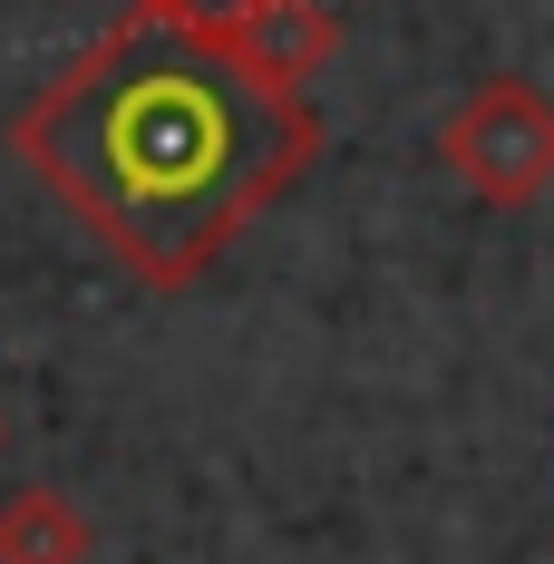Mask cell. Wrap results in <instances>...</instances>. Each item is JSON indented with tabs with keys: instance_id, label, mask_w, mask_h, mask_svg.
Segmentation results:
<instances>
[{
	"instance_id": "6da1fadb",
	"label": "cell",
	"mask_w": 554,
	"mask_h": 564,
	"mask_svg": "<svg viewBox=\"0 0 554 564\" xmlns=\"http://www.w3.org/2000/svg\"><path fill=\"white\" fill-rule=\"evenodd\" d=\"M10 137L40 185L68 195L88 234L156 292L195 282L322 147L302 88L175 20L108 30L58 88L20 108Z\"/></svg>"
},
{
	"instance_id": "7a4b0ae2",
	"label": "cell",
	"mask_w": 554,
	"mask_h": 564,
	"mask_svg": "<svg viewBox=\"0 0 554 564\" xmlns=\"http://www.w3.org/2000/svg\"><path fill=\"white\" fill-rule=\"evenodd\" d=\"M438 156L447 175L467 185V195H487V205H535L554 185V98L545 88H525V78H487V88H467L438 127Z\"/></svg>"
},
{
	"instance_id": "3957f363",
	"label": "cell",
	"mask_w": 554,
	"mask_h": 564,
	"mask_svg": "<svg viewBox=\"0 0 554 564\" xmlns=\"http://www.w3.org/2000/svg\"><path fill=\"white\" fill-rule=\"evenodd\" d=\"M332 50H340V20L322 10V0H263V10L233 30V58H253V68L282 78V88H302Z\"/></svg>"
},
{
	"instance_id": "277c9868",
	"label": "cell",
	"mask_w": 554,
	"mask_h": 564,
	"mask_svg": "<svg viewBox=\"0 0 554 564\" xmlns=\"http://www.w3.org/2000/svg\"><path fill=\"white\" fill-rule=\"evenodd\" d=\"M0 564H88V516L58 487H20L0 497Z\"/></svg>"
},
{
	"instance_id": "5b68a950",
	"label": "cell",
	"mask_w": 554,
	"mask_h": 564,
	"mask_svg": "<svg viewBox=\"0 0 554 564\" xmlns=\"http://www.w3.org/2000/svg\"><path fill=\"white\" fill-rule=\"evenodd\" d=\"M263 0H137V20H175V30H205V40H233Z\"/></svg>"
}]
</instances>
